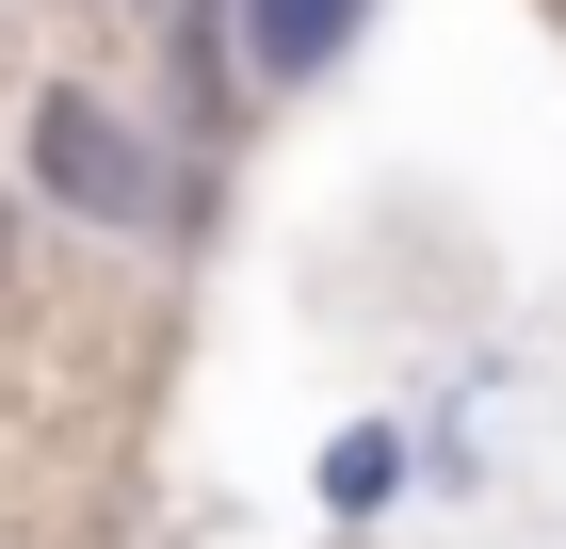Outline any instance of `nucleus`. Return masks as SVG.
Returning a JSON list of instances; mask_svg holds the SVG:
<instances>
[{
    "mask_svg": "<svg viewBox=\"0 0 566 549\" xmlns=\"http://www.w3.org/2000/svg\"><path fill=\"white\" fill-rule=\"evenodd\" d=\"M33 162H49V194H65L82 226H146V211H163L146 146H130L114 114H97V97H33Z\"/></svg>",
    "mask_w": 566,
    "mask_h": 549,
    "instance_id": "nucleus-1",
    "label": "nucleus"
},
{
    "mask_svg": "<svg viewBox=\"0 0 566 549\" xmlns=\"http://www.w3.org/2000/svg\"><path fill=\"white\" fill-rule=\"evenodd\" d=\"M130 17H163V0H130Z\"/></svg>",
    "mask_w": 566,
    "mask_h": 549,
    "instance_id": "nucleus-3",
    "label": "nucleus"
},
{
    "mask_svg": "<svg viewBox=\"0 0 566 549\" xmlns=\"http://www.w3.org/2000/svg\"><path fill=\"white\" fill-rule=\"evenodd\" d=\"M0 243H17V226H0Z\"/></svg>",
    "mask_w": 566,
    "mask_h": 549,
    "instance_id": "nucleus-4",
    "label": "nucleus"
},
{
    "mask_svg": "<svg viewBox=\"0 0 566 549\" xmlns=\"http://www.w3.org/2000/svg\"><path fill=\"white\" fill-rule=\"evenodd\" d=\"M356 17H373V0H243V33H260L275 82H307L324 49H356Z\"/></svg>",
    "mask_w": 566,
    "mask_h": 549,
    "instance_id": "nucleus-2",
    "label": "nucleus"
}]
</instances>
